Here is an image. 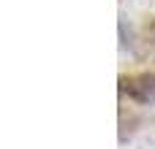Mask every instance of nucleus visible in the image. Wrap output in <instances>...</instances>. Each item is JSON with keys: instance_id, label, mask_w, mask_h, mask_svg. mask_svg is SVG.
I'll return each mask as SVG.
<instances>
[{"instance_id": "f257e3e1", "label": "nucleus", "mask_w": 155, "mask_h": 149, "mask_svg": "<svg viewBox=\"0 0 155 149\" xmlns=\"http://www.w3.org/2000/svg\"><path fill=\"white\" fill-rule=\"evenodd\" d=\"M123 92L136 103H155V73L123 79Z\"/></svg>"}]
</instances>
